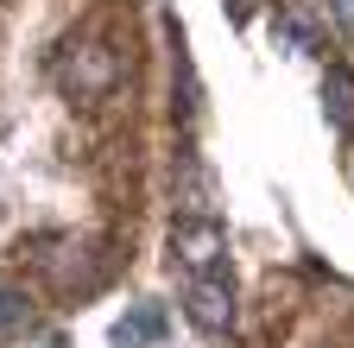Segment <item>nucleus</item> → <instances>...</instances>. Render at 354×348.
Listing matches in <instances>:
<instances>
[{
	"label": "nucleus",
	"instance_id": "obj_8",
	"mask_svg": "<svg viewBox=\"0 0 354 348\" xmlns=\"http://www.w3.org/2000/svg\"><path fill=\"white\" fill-rule=\"evenodd\" d=\"M234 7H253V0H234Z\"/></svg>",
	"mask_w": 354,
	"mask_h": 348
},
{
	"label": "nucleus",
	"instance_id": "obj_1",
	"mask_svg": "<svg viewBox=\"0 0 354 348\" xmlns=\"http://www.w3.org/2000/svg\"><path fill=\"white\" fill-rule=\"evenodd\" d=\"M120 82V57H114V45H70L64 57H57V89L64 95H76V102H95V95H108Z\"/></svg>",
	"mask_w": 354,
	"mask_h": 348
},
{
	"label": "nucleus",
	"instance_id": "obj_2",
	"mask_svg": "<svg viewBox=\"0 0 354 348\" xmlns=\"http://www.w3.org/2000/svg\"><path fill=\"white\" fill-rule=\"evenodd\" d=\"M171 247H177V259L184 266H196V273H209L221 253H228V235H221L215 222H177V235H171Z\"/></svg>",
	"mask_w": 354,
	"mask_h": 348
},
{
	"label": "nucleus",
	"instance_id": "obj_3",
	"mask_svg": "<svg viewBox=\"0 0 354 348\" xmlns=\"http://www.w3.org/2000/svg\"><path fill=\"white\" fill-rule=\"evenodd\" d=\"M44 279H51L57 291H95V259H88V247H57V253H38Z\"/></svg>",
	"mask_w": 354,
	"mask_h": 348
},
{
	"label": "nucleus",
	"instance_id": "obj_6",
	"mask_svg": "<svg viewBox=\"0 0 354 348\" xmlns=\"http://www.w3.org/2000/svg\"><path fill=\"white\" fill-rule=\"evenodd\" d=\"M152 336H158V311H140V317H127V323L114 329L120 348H140V342H152Z\"/></svg>",
	"mask_w": 354,
	"mask_h": 348
},
{
	"label": "nucleus",
	"instance_id": "obj_7",
	"mask_svg": "<svg viewBox=\"0 0 354 348\" xmlns=\"http://www.w3.org/2000/svg\"><path fill=\"white\" fill-rule=\"evenodd\" d=\"M19 323H26V297L13 285H0V336H13Z\"/></svg>",
	"mask_w": 354,
	"mask_h": 348
},
{
	"label": "nucleus",
	"instance_id": "obj_4",
	"mask_svg": "<svg viewBox=\"0 0 354 348\" xmlns=\"http://www.w3.org/2000/svg\"><path fill=\"white\" fill-rule=\"evenodd\" d=\"M190 317H196L203 329H228V323H234V297H228V285L196 279V285H190Z\"/></svg>",
	"mask_w": 354,
	"mask_h": 348
},
{
	"label": "nucleus",
	"instance_id": "obj_5",
	"mask_svg": "<svg viewBox=\"0 0 354 348\" xmlns=\"http://www.w3.org/2000/svg\"><path fill=\"white\" fill-rule=\"evenodd\" d=\"M323 108H329L335 134H354V76L348 70H329L323 76Z\"/></svg>",
	"mask_w": 354,
	"mask_h": 348
}]
</instances>
